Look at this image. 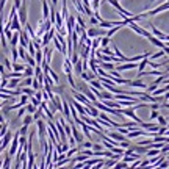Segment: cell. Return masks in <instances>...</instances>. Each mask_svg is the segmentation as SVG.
<instances>
[{"instance_id": "15", "label": "cell", "mask_w": 169, "mask_h": 169, "mask_svg": "<svg viewBox=\"0 0 169 169\" xmlns=\"http://www.w3.org/2000/svg\"><path fill=\"white\" fill-rule=\"evenodd\" d=\"M100 38L102 36H97V38L91 39V50H97V49L100 47Z\"/></svg>"}, {"instance_id": "42", "label": "cell", "mask_w": 169, "mask_h": 169, "mask_svg": "<svg viewBox=\"0 0 169 169\" xmlns=\"http://www.w3.org/2000/svg\"><path fill=\"white\" fill-rule=\"evenodd\" d=\"M21 96H22V97H21V100H19V102H21L22 105H27V104H28V99H30V96H25V94H21Z\"/></svg>"}, {"instance_id": "31", "label": "cell", "mask_w": 169, "mask_h": 169, "mask_svg": "<svg viewBox=\"0 0 169 169\" xmlns=\"http://www.w3.org/2000/svg\"><path fill=\"white\" fill-rule=\"evenodd\" d=\"M52 41H53V45H55V49H56V50H58V52H61V53H63V47H61V44H59V41H58V39H56L55 36H53V38H52Z\"/></svg>"}, {"instance_id": "29", "label": "cell", "mask_w": 169, "mask_h": 169, "mask_svg": "<svg viewBox=\"0 0 169 169\" xmlns=\"http://www.w3.org/2000/svg\"><path fill=\"white\" fill-rule=\"evenodd\" d=\"M110 39L111 38H107V36H102L100 38V47H108V45H110Z\"/></svg>"}, {"instance_id": "38", "label": "cell", "mask_w": 169, "mask_h": 169, "mask_svg": "<svg viewBox=\"0 0 169 169\" xmlns=\"http://www.w3.org/2000/svg\"><path fill=\"white\" fill-rule=\"evenodd\" d=\"M25 111H27V110H25V105H24V107H21V110H19V113H17V116H16L14 121H19V119H21L22 116L25 114Z\"/></svg>"}, {"instance_id": "9", "label": "cell", "mask_w": 169, "mask_h": 169, "mask_svg": "<svg viewBox=\"0 0 169 169\" xmlns=\"http://www.w3.org/2000/svg\"><path fill=\"white\" fill-rule=\"evenodd\" d=\"M128 86H133V88H136V89H142V91H146V88H147V85L142 83L141 78H135V80H130V81H128Z\"/></svg>"}, {"instance_id": "22", "label": "cell", "mask_w": 169, "mask_h": 169, "mask_svg": "<svg viewBox=\"0 0 169 169\" xmlns=\"http://www.w3.org/2000/svg\"><path fill=\"white\" fill-rule=\"evenodd\" d=\"M72 66H74V72H75L77 75H80L81 72H83V67H81V58L78 59V61L75 63V64H72Z\"/></svg>"}, {"instance_id": "41", "label": "cell", "mask_w": 169, "mask_h": 169, "mask_svg": "<svg viewBox=\"0 0 169 169\" xmlns=\"http://www.w3.org/2000/svg\"><path fill=\"white\" fill-rule=\"evenodd\" d=\"M33 122V118H31V114H27V116H24V125H30Z\"/></svg>"}, {"instance_id": "25", "label": "cell", "mask_w": 169, "mask_h": 169, "mask_svg": "<svg viewBox=\"0 0 169 169\" xmlns=\"http://www.w3.org/2000/svg\"><path fill=\"white\" fill-rule=\"evenodd\" d=\"M75 21H77V24H78V27L80 28H83V30H86V22H85V19H83V16H77L75 17Z\"/></svg>"}, {"instance_id": "10", "label": "cell", "mask_w": 169, "mask_h": 169, "mask_svg": "<svg viewBox=\"0 0 169 169\" xmlns=\"http://www.w3.org/2000/svg\"><path fill=\"white\" fill-rule=\"evenodd\" d=\"M80 78L83 81H89V80H94V78H97V75L94 74V72H91V71H85V72H81L80 74Z\"/></svg>"}, {"instance_id": "23", "label": "cell", "mask_w": 169, "mask_h": 169, "mask_svg": "<svg viewBox=\"0 0 169 169\" xmlns=\"http://www.w3.org/2000/svg\"><path fill=\"white\" fill-rule=\"evenodd\" d=\"M21 94H25V96H33L35 94V89L30 88V86H24V88H21Z\"/></svg>"}, {"instance_id": "33", "label": "cell", "mask_w": 169, "mask_h": 169, "mask_svg": "<svg viewBox=\"0 0 169 169\" xmlns=\"http://www.w3.org/2000/svg\"><path fill=\"white\" fill-rule=\"evenodd\" d=\"M17 132H19V136H25V135H27V132H28V125H22Z\"/></svg>"}, {"instance_id": "3", "label": "cell", "mask_w": 169, "mask_h": 169, "mask_svg": "<svg viewBox=\"0 0 169 169\" xmlns=\"http://www.w3.org/2000/svg\"><path fill=\"white\" fill-rule=\"evenodd\" d=\"M149 25H150V30H152V36L158 38L160 41H163V42H168V35H166V33L160 31V30H158L154 24H152V22H149Z\"/></svg>"}, {"instance_id": "26", "label": "cell", "mask_w": 169, "mask_h": 169, "mask_svg": "<svg viewBox=\"0 0 169 169\" xmlns=\"http://www.w3.org/2000/svg\"><path fill=\"white\" fill-rule=\"evenodd\" d=\"M157 121H158V125H160V127H164V125H168V119L164 118V116H161V114L157 116Z\"/></svg>"}, {"instance_id": "12", "label": "cell", "mask_w": 169, "mask_h": 169, "mask_svg": "<svg viewBox=\"0 0 169 169\" xmlns=\"http://www.w3.org/2000/svg\"><path fill=\"white\" fill-rule=\"evenodd\" d=\"M19 81H21V78H8V85H6V88L8 89H16L19 86Z\"/></svg>"}, {"instance_id": "4", "label": "cell", "mask_w": 169, "mask_h": 169, "mask_svg": "<svg viewBox=\"0 0 169 169\" xmlns=\"http://www.w3.org/2000/svg\"><path fill=\"white\" fill-rule=\"evenodd\" d=\"M128 27H130L132 30H133L135 33H138V35L144 36V38H149V36L152 35L150 31H147V30H144L142 27H140V25H136V24H135V22H130V24H128Z\"/></svg>"}, {"instance_id": "49", "label": "cell", "mask_w": 169, "mask_h": 169, "mask_svg": "<svg viewBox=\"0 0 169 169\" xmlns=\"http://www.w3.org/2000/svg\"><path fill=\"white\" fill-rule=\"evenodd\" d=\"M0 102H2V100H0Z\"/></svg>"}, {"instance_id": "34", "label": "cell", "mask_w": 169, "mask_h": 169, "mask_svg": "<svg viewBox=\"0 0 169 169\" xmlns=\"http://www.w3.org/2000/svg\"><path fill=\"white\" fill-rule=\"evenodd\" d=\"M17 53H19V58H22V61H24V59H25V55H27V52H25V49L19 45V49H17Z\"/></svg>"}, {"instance_id": "45", "label": "cell", "mask_w": 169, "mask_h": 169, "mask_svg": "<svg viewBox=\"0 0 169 169\" xmlns=\"http://www.w3.org/2000/svg\"><path fill=\"white\" fill-rule=\"evenodd\" d=\"M50 2H52V6H55V8H56V5H58V0H50Z\"/></svg>"}, {"instance_id": "32", "label": "cell", "mask_w": 169, "mask_h": 169, "mask_svg": "<svg viewBox=\"0 0 169 169\" xmlns=\"http://www.w3.org/2000/svg\"><path fill=\"white\" fill-rule=\"evenodd\" d=\"M116 161H118V160H111V158H110V160H105L104 161V166H107L108 169H111L116 164Z\"/></svg>"}, {"instance_id": "43", "label": "cell", "mask_w": 169, "mask_h": 169, "mask_svg": "<svg viewBox=\"0 0 169 169\" xmlns=\"http://www.w3.org/2000/svg\"><path fill=\"white\" fill-rule=\"evenodd\" d=\"M89 24L92 25V27H97V24H99V21L97 19L94 17V16H91V17H89Z\"/></svg>"}, {"instance_id": "7", "label": "cell", "mask_w": 169, "mask_h": 169, "mask_svg": "<svg viewBox=\"0 0 169 169\" xmlns=\"http://www.w3.org/2000/svg\"><path fill=\"white\" fill-rule=\"evenodd\" d=\"M168 8H169V3H168V2H164L163 5H160V6H157V8L150 9V11H147L146 14H147V16H155V14H158V13H163V11H166Z\"/></svg>"}, {"instance_id": "40", "label": "cell", "mask_w": 169, "mask_h": 169, "mask_svg": "<svg viewBox=\"0 0 169 169\" xmlns=\"http://www.w3.org/2000/svg\"><path fill=\"white\" fill-rule=\"evenodd\" d=\"M25 144H27V138H25V136H19V147L25 149Z\"/></svg>"}, {"instance_id": "48", "label": "cell", "mask_w": 169, "mask_h": 169, "mask_svg": "<svg viewBox=\"0 0 169 169\" xmlns=\"http://www.w3.org/2000/svg\"><path fill=\"white\" fill-rule=\"evenodd\" d=\"M2 107H3V105H2V102H0V110H2Z\"/></svg>"}, {"instance_id": "36", "label": "cell", "mask_w": 169, "mask_h": 169, "mask_svg": "<svg viewBox=\"0 0 169 169\" xmlns=\"http://www.w3.org/2000/svg\"><path fill=\"white\" fill-rule=\"evenodd\" d=\"M160 114V110H152L150 113V116H149V121H155L157 119V116Z\"/></svg>"}, {"instance_id": "16", "label": "cell", "mask_w": 169, "mask_h": 169, "mask_svg": "<svg viewBox=\"0 0 169 169\" xmlns=\"http://www.w3.org/2000/svg\"><path fill=\"white\" fill-rule=\"evenodd\" d=\"M72 105H74V108L77 110L80 114H85V105H81V104H78L75 99H72Z\"/></svg>"}, {"instance_id": "24", "label": "cell", "mask_w": 169, "mask_h": 169, "mask_svg": "<svg viewBox=\"0 0 169 169\" xmlns=\"http://www.w3.org/2000/svg\"><path fill=\"white\" fill-rule=\"evenodd\" d=\"M47 72H49V75H50V78L53 80V83L55 85H59V78H58V75H56V72H53L50 67L47 69Z\"/></svg>"}, {"instance_id": "44", "label": "cell", "mask_w": 169, "mask_h": 169, "mask_svg": "<svg viewBox=\"0 0 169 169\" xmlns=\"http://www.w3.org/2000/svg\"><path fill=\"white\" fill-rule=\"evenodd\" d=\"M5 5H6V0H0V13H3V9H5Z\"/></svg>"}, {"instance_id": "1", "label": "cell", "mask_w": 169, "mask_h": 169, "mask_svg": "<svg viewBox=\"0 0 169 169\" xmlns=\"http://www.w3.org/2000/svg\"><path fill=\"white\" fill-rule=\"evenodd\" d=\"M107 35V30L105 28H99V27H89L86 28V36L88 38H97V36H105Z\"/></svg>"}, {"instance_id": "28", "label": "cell", "mask_w": 169, "mask_h": 169, "mask_svg": "<svg viewBox=\"0 0 169 169\" xmlns=\"http://www.w3.org/2000/svg\"><path fill=\"white\" fill-rule=\"evenodd\" d=\"M147 58H149V56H147ZM147 58H142L141 59V63H140V64H138V72H142V71H144V69H146V66H147Z\"/></svg>"}, {"instance_id": "46", "label": "cell", "mask_w": 169, "mask_h": 169, "mask_svg": "<svg viewBox=\"0 0 169 169\" xmlns=\"http://www.w3.org/2000/svg\"><path fill=\"white\" fill-rule=\"evenodd\" d=\"M3 122H5V116L0 114V124H3Z\"/></svg>"}, {"instance_id": "30", "label": "cell", "mask_w": 169, "mask_h": 169, "mask_svg": "<svg viewBox=\"0 0 169 169\" xmlns=\"http://www.w3.org/2000/svg\"><path fill=\"white\" fill-rule=\"evenodd\" d=\"M24 61H27V66H31V67H35L36 66V63H35V59H33V56H30L28 53L25 55V59Z\"/></svg>"}, {"instance_id": "37", "label": "cell", "mask_w": 169, "mask_h": 169, "mask_svg": "<svg viewBox=\"0 0 169 169\" xmlns=\"http://www.w3.org/2000/svg\"><path fill=\"white\" fill-rule=\"evenodd\" d=\"M168 133V125H164V127H160L158 128V132L155 135H160V136H163V135H166Z\"/></svg>"}, {"instance_id": "14", "label": "cell", "mask_w": 169, "mask_h": 169, "mask_svg": "<svg viewBox=\"0 0 169 169\" xmlns=\"http://www.w3.org/2000/svg\"><path fill=\"white\" fill-rule=\"evenodd\" d=\"M88 83H89V86H92V88H96L97 91H104V86H102V83L97 80V78H94V80H89Z\"/></svg>"}, {"instance_id": "47", "label": "cell", "mask_w": 169, "mask_h": 169, "mask_svg": "<svg viewBox=\"0 0 169 169\" xmlns=\"http://www.w3.org/2000/svg\"><path fill=\"white\" fill-rule=\"evenodd\" d=\"M100 169H108V168H107V166H102V168H100Z\"/></svg>"}, {"instance_id": "20", "label": "cell", "mask_w": 169, "mask_h": 169, "mask_svg": "<svg viewBox=\"0 0 169 169\" xmlns=\"http://www.w3.org/2000/svg\"><path fill=\"white\" fill-rule=\"evenodd\" d=\"M168 55V52L166 50H158L157 53H154V55H149V59H157V58H161V56H166Z\"/></svg>"}, {"instance_id": "11", "label": "cell", "mask_w": 169, "mask_h": 169, "mask_svg": "<svg viewBox=\"0 0 169 169\" xmlns=\"http://www.w3.org/2000/svg\"><path fill=\"white\" fill-rule=\"evenodd\" d=\"M42 2V19H49V13H50V6L47 5V0H41Z\"/></svg>"}, {"instance_id": "6", "label": "cell", "mask_w": 169, "mask_h": 169, "mask_svg": "<svg viewBox=\"0 0 169 169\" xmlns=\"http://www.w3.org/2000/svg\"><path fill=\"white\" fill-rule=\"evenodd\" d=\"M149 41H150L152 42V44H154L155 45V47H158V49H161V50H166L168 52V44H166V42H163V41H160V39H158V38H155V36H149Z\"/></svg>"}, {"instance_id": "19", "label": "cell", "mask_w": 169, "mask_h": 169, "mask_svg": "<svg viewBox=\"0 0 169 169\" xmlns=\"http://www.w3.org/2000/svg\"><path fill=\"white\" fill-rule=\"evenodd\" d=\"M22 75H24V77H33V75H35V69H33L31 66H25Z\"/></svg>"}, {"instance_id": "5", "label": "cell", "mask_w": 169, "mask_h": 169, "mask_svg": "<svg viewBox=\"0 0 169 169\" xmlns=\"http://www.w3.org/2000/svg\"><path fill=\"white\" fill-rule=\"evenodd\" d=\"M138 64L136 63H121L119 66H114V69L118 72H122V71H133V69H136Z\"/></svg>"}, {"instance_id": "18", "label": "cell", "mask_w": 169, "mask_h": 169, "mask_svg": "<svg viewBox=\"0 0 169 169\" xmlns=\"http://www.w3.org/2000/svg\"><path fill=\"white\" fill-rule=\"evenodd\" d=\"M9 44H11V47H17V44H19V31L13 33L11 39H9Z\"/></svg>"}, {"instance_id": "27", "label": "cell", "mask_w": 169, "mask_h": 169, "mask_svg": "<svg viewBox=\"0 0 169 169\" xmlns=\"http://www.w3.org/2000/svg\"><path fill=\"white\" fill-rule=\"evenodd\" d=\"M100 2L102 0H92V3H91V11L92 13L99 11V8H100Z\"/></svg>"}, {"instance_id": "21", "label": "cell", "mask_w": 169, "mask_h": 169, "mask_svg": "<svg viewBox=\"0 0 169 169\" xmlns=\"http://www.w3.org/2000/svg\"><path fill=\"white\" fill-rule=\"evenodd\" d=\"M25 69V64H19V63H13L11 64V71L14 72H24Z\"/></svg>"}, {"instance_id": "13", "label": "cell", "mask_w": 169, "mask_h": 169, "mask_svg": "<svg viewBox=\"0 0 169 169\" xmlns=\"http://www.w3.org/2000/svg\"><path fill=\"white\" fill-rule=\"evenodd\" d=\"M33 59H35L36 66H41V63H42V50H41V49H38V50L35 52V55H33Z\"/></svg>"}, {"instance_id": "35", "label": "cell", "mask_w": 169, "mask_h": 169, "mask_svg": "<svg viewBox=\"0 0 169 169\" xmlns=\"http://www.w3.org/2000/svg\"><path fill=\"white\" fill-rule=\"evenodd\" d=\"M11 56H13V61H17V58H19V53H17V49L16 47H11Z\"/></svg>"}, {"instance_id": "8", "label": "cell", "mask_w": 169, "mask_h": 169, "mask_svg": "<svg viewBox=\"0 0 169 169\" xmlns=\"http://www.w3.org/2000/svg\"><path fill=\"white\" fill-rule=\"evenodd\" d=\"M104 135H108L107 138H110V140H114V141H124V140H127V138L124 136V135H121L119 132H113V130H108V133H104Z\"/></svg>"}, {"instance_id": "39", "label": "cell", "mask_w": 169, "mask_h": 169, "mask_svg": "<svg viewBox=\"0 0 169 169\" xmlns=\"http://www.w3.org/2000/svg\"><path fill=\"white\" fill-rule=\"evenodd\" d=\"M25 110L28 111V114H33V113H35L36 110H38V108H35L31 104H27V105H25Z\"/></svg>"}, {"instance_id": "2", "label": "cell", "mask_w": 169, "mask_h": 169, "mask_svg": "<svg viewBox=\"0 0 169 169\" xmlns=\"http://www.w3.org/2000/svg\"><path fill=\"white\" fill-rule=\"evenodd\" d=\"M55 33H56V30L52 27L50 30H49V31H45L44 35H42V39H41V42H39V44H41V47H47L49 42L52 41V38L55 36Z\"/></svg>"}, {"instance_id": "17", "label": "cell", "mask_w": 169, "mask_h": 169, "mask_svg": "<svg viewBox=\"0 0 169 169\" xmlns=\"http://www.w3.org/2000/svg\"><path fill=\"white\" fill-rule=\"evenodd\" d=\"M77 152H78V146H75V147H69L67 150L64 152V155H66L67 158H72L75 154H77Z\"/></svg>"}]
</instances>
